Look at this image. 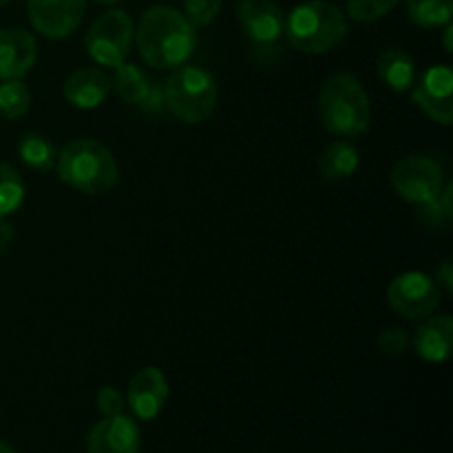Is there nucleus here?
Segmentation results:
<instances>
[{
	"label": "nucleus",
	"mask_w": 453,
	"mask_h": 453,
	"mask_svg": "<svg viewBox=\"0 0 453 453\" xmlns=\"http://www.w3.org/2000/svg\"><path fill=\"white\" fill-rule=\"evenodd\" d=\"M31 91L22 80H3L0 84V115L4 119H18L29 111Z\"/></svg>",
	"instance_id": "23"
},
{
	"label": "nucleus",
	"mask_w": 453,
	"mask_h": 453,
	"mask_svg": "<svg viewBox=\"0 0 453 453\" xmlns=\"http://www.w3.org/2000/svg\"><path fill=\"white\" fill-rule=\"evenodd\" d=\"M319 119L327 133L339 137H357L370 128V97L357 75L336 73L323 84Z\"/></svg>",
	"instance_id": "4"
},
{
	"label": "nucleus",
	"mask_w": 453,
	"mask_h": 453,
	"mask_svg": "<svg viewBox=\"0 0 453 453\" xmlns=\"http://www.w3.org/2000/svg\"><path fill=\"white\" fill-rule=\"evenodd\" d=\"M389 181L398 197L416 203V206L434 202L445 184L441 164L432 157H423V155H407V157L398 159L389 173Z\"/></svg>",
	"instance_id": "7"
},
{
	"label": "nucleus",
	"mask_w": 453,
	"mask_h": 453,
	"mask_svg": "<svg viewBox=\"0 0 453 453\" xmlns=\"http://www.w3.org/2000/svg\"><path fill=\"white\" fill-rule=\"evenodd\" d=\"M133 35H135V29H133L131 16L124 9H109L88 27L84 47H87L93 62L115 69L122 62H127L128 53H131Z\"/></svg>",
	"instance_id": "6"
},
{
	"label": "nucleus",
	"mask_w": 453,
	"mask_h": 453,
	"mask_svg": "<svg viewBox=\"0 0 453 453\" xmlns=\"http://www.w3.org/2000/svg\"><path fill=\"white\" fill-rule=\"evenodd\" d=\"M451 35H453V27H451V22H449V25H445V38H442V42H445V51H447V53L453 51Z\"/></svg>",
	"instance_id": "31"
},
{
	"label": "nucleus",
	"mask_w": 453,
	"mask_h": 453,
	"mask_svg": "<svg viewBox=\"0 0 453 453\" xmlns=\"http://www.w3.org/2000/svg\"><path fill=\"white\" fill-rule=\"evenodd\" d=\"M12 3V0H0V7H3V4H9Z\"/></svg>",
	"instance_id": "34"
},
{
	"label": "nucleus",
	"mask_w": 453,
	"mask_h": 453,
	"mask_svg": "<svg viewBox=\"0 0 453 453\" xmlns=\"http://www.w3.org/2000/svg\"><path fill=\"white\" fill-rule=\"evenodd\" d=\"M168 401L166 376L157 367H144L128 383L127 403L133 414L142 420L157 418Z\"/></svg>",
	"instance_id": "13"
},
{
	"label": "nucleus",
	"mask_w": 453,
	"mask_h": 453,
	"mask_svg": "<svg viewBox=\"0 0 453 453\" xmlns=\"http://www.w3.org/2000/svg\"><path fill=\"white\" fill-rule=\"evenodd\" d=\"M411 348L423 361L442 363L451 357L453 348V319L449 314H429L425 323L411 336Z\"/></svg>",
	"instance_id": "15"
},
{
	"label": "nucleus",
	"mask_w": 453,
	"mask_h": 453,
	"mask_svg": "<svg viewBox=\"0 0 453 453\" xmlns=\"http://www.w3.org/2000/svg\"><path fill=\"white\" fill-rule=\"evenodd\" d=\"M135 40L146 65L153 69H177L193 56L197 34L184 13L168 4H155L142 13Z\"/></svg>",
	"instance_id": "1"
},
{
	"label": "nucleus",
	"mask_w": 453,
	"mask_h": 453,
	"mask_svg": "<svg viewBox=\"0 0 453 453\" xmlns=\"http://www.w3.org/2000/svg\"><path fill=\"white\" fill-rule=\"evenodd\" d=\"M111 93V80L104 71L96 66H82L75 69L65 82V100L71 106L82 111L97 109L104 104Z\"/></svg>",
	"instance_id": "16"
},
{
	"label": "nucleus",
	"mask_w": 453,
	"mask_h": 453,
	"mask_svg": "<svg viewBox=\"0 0 453 453\" xmlns=\"http://www.w3.org/2000/svg\"><path fill=\"white\" fill-rule=\"evenodd\" d=\"M13 242H16V230L9 224L7 217H0V255L7 252L13 246Z\"/></svg>",
	"instance_id": "29"
},
{
	"label": "nucleus",
	"mask_w": 453,
	"mask_h": 453,
	"mask_svg": "<svg viewBox=\"0 0 453 453\" xmlns=\"http://www.w3.org/2000/svg\"><path fill=\"white\" fill-rule=\"evenodd\" d=\"M358 168V150L348 140H336L323 149L319 157V173L326 181H343Z\"/></svg>",
	"instance_id": "17"
},
{
	"label": "nucleus",
	"mask_w": 453,
	"mask_h": 453,
	"mask_svg": "<svg viewBox=\"0 0 453 453\" xmlns=\"http://www.w3.org/2000/svg\"><path fill=\"white\" fill-rule=\"evenodd\" d=\"M379 78L392 91L405 93L416 82V62L405 49H388L379 58Z\"/></svg>",
	"instance_id": "18"
},
{
	"label": "nucleus",
	"mask_w": 453,
	"mask_h": 453,
	"mask_svg": "<svg viewBox=\"0 0 453 453\" xmlns=\"http://www.w3.org/2000/svg\"><path fill=\"white\" fill-rule=\"evenodd\" d=\"M283 34L296 51L321 56L343 42L348 35V16L343 9L326 0H305L288 13Z\"/></svg>",
	"instance_id": "3"
},
{
	"label": "nucleus",
	"mask_w": 453,
	"mask_h": 453,
	"mask_svg": "<svg viewBox=\"0 0 453 453\" xmlns=\"http://www.w3.org/2000/svg\"><path fill=\"white\" fill-rule=\"evenodd\" d=\"M217 82L206 69L177 66L164 80V100L177 119L184 124H202L217 106Z\"/></svg>",
	"instance_id": "5"
},
{
	"label": "nucleus",
	"mask_w": 453,
	"mask_h": 453,
	"mask_svg": "<svg viewBox=\"0 0 453 453\" xmlns=\"http://www.w3.org/2000/svg\"><path fill=\"white\" fill-rule=\"evenodd\" d=\"M96 403L97 410L104 416H115L124 411V396L119 394V389L111 388V385H106V388H102L100 392H97Z\"/></svg>",
	"instance_id": "27"
},
{
	"label": "nucleus",
	"mask_w": 453,
	"mask_h": 453,
	"mask_svg": "<svg viewBox=\"0 0 453 453\" xmlns=\"http://www.w3.org/2000/svg\"><path fill=\"white\" fill-rule=\"evenodd\" d=\"M388 303L398 317L407 321H420L429 314L436 312L441 305V288L436 279L425 273H403L389 283L388 288Z\"/></svg>",
	"instance_id": "8"
},
{
	"label": "nucleus",
	"mask_w": 453,
	"mask_h": 453,
	"mask_svg": "<svg viewBox=\"0 0 453 453\" xmlns=\"http://www.w3.org/2000/svg\"><path fill=\"white\" fill-rule=\"evenodd\" d=\"M237 20L257 47L279 42L286 31V16L274 0H239Z\"/></svg>",
	"instance_id": "11"
},
{
	"label": "nucleus",
	"mask_w": 453,
	"mask_h": 453,
	"mask_svg": "<svg viewBox=\"0 0 453 453\" xmlns=\"http://www.w3.org/2000/svg\"><path fill=\"white\" fill-rule=\"evenodd\" d=\"M401 0H345L348 16L357 22H376L388 16Z\"/></svg>",
	"instance_id": "24"
},
{
	"label": "nucleus",
	"mask_w": 453,
	"mask_h": 453,
	"mask_svg": "<svg viewBox=\"0 0 453 453\" xmlns=\"http://www.w3.org/2000/svg\"><path fill=\"white\" fill-rule=\"evenodd\" d=\"M453 71L449 65H434L416 78L411 97L434 122L449 127L453 122Z\"/></svg>",
	"instance_id": "9"
},
{
	"label": "nucleus",
	"mask_w": 453,
	"mask_h": 453,
	"mask_svg": "<svg viewBox=\"0 0 453 453\" xmlns=\"http://www.w3.org/2000/svg\"><path fill=\"white\" fill-rule=\"evenodd\" d=\"M140 106L146 111V113H159V111L166 106V100H164V82H159V80H150L149 93H146V97L142 100Z\"/></svg>",
	"instance_id": "28"
},
{
	"label": "nucleus",
	"mask_w": 453,
	"mask_h": 453,
	"mask_svg": "<svg viewBox=\"0 0 453 453\" xmlns=\"http://www.w3.org/2000/svg\"><path fill=\"white\" fill-rule=\"evenodd\" d=\"M96 3H100V4H115V3H119V0H96Z\"/></svg>",
	"instance_id": "33"
},
{
	"label": "nucleus",
	"mask_w": 453,
	"mask_h": 453,
	"mask_svg": "<svg viewBox=\"0 0 453 453\" xmlns=\"http://www.w3.org/2000/svg\"><path fill=\"white\" fill-rule=\"evenodd\" d=\"M118 96L122 97L127 104H142V100L146 97L150 87V78L146 75V71H142L137 65H131V62H122L119 66H115V78L113 84Z\"/></svg>",
	"instance_id": "19"
},
{
	"label": "nucleus",
	"mask_w": 453,
	"mask_h": 453,
	"mask_svg": "<svg viewBox=\"0 0 453 453\" xmlns=\"http://www.w3.org/2000/svg\"><path fill=\"white\" fill-rule=\"evenodd\" d=\"M38 58V44L27 29H0V80H20Z\"/></svg>",
	"instance_id": "14"
},
{
	"label": "nucleus",
	"mask_w": 453,
	"mask_h": 453,
	"mask_svg": "<svg viewBox=\"0 0 453 453\" xmlns=\"http://www.w3.org/2000/svg\"><path fill=\"white\" fill-rule=\"evenodd\" d=\"M411 22L423 29H438L451 22L453 0H407Z\"/></svg>",
	"instance_id": "21"
},
{
	"label": "nucleus",
	"mask_w": 453,
	"mask_h": 453,
	"mask_svg": "<svg viewBox=\"0 0 453 453\" xmlns=\"http://www.w3.org/2000/svg\"><path fill=\"white\" fill-rule=\"evenodd\" d=\"M224 0H184V16L190 25L208 27L221 12Z\"/></svg>",
	"instance_id": "25"
},
{
	"label": "nucleus",
	"mask_w": 453,
	"mask_h": 453,
	"mask_svg": "<svg viewBox=\"0 0 453 453\" xmlns=\"http://www.w3.org/2000/svg\"><path fill=\"white\" fill-rule=\"evenodd\" d=\"M142 434L135 420L124 414L104 416L88 434V453H140Z\"/></svg>",
	"instance_id": "12"
},
{
	"label": "nucleus",
	"mask_w": 453,
	"mask_h": 453,
	"mask_svg": "<svg viewBox=\"0 0 453 453\" xmlns=\"http://www.w3.org/2000/svg\"><path fill=\"white\" fill-rule=\"evenodd\" d=\"M410 336H407V332L401 330V327H388V330L380 332L379 339H376L379 349L383 354H388V357H403V354L410 349Z\"/></svg>",
	"instance_id": "26"
},
{
	"label": "nucleus",
	"mask_w": 453,
	"mask_h": 453,
	"mask_svg": "<svg viewBox=\"0 0 453 453\" xmlns=\"http://www.w3.org/2000/svg\"><path fill=\"white\" fill-rule=\"evenodd\" d=\"M0 453H16L12 445H7V442H0Z\"/></svg>",
	"instance_id": "32"
},
{
	"label": "nucleus",
	"mask_w": 453,
	"mask_h": 453,
	"mask_svg": "<svg viewBox=\"0 0 453 453\" xmlns=\"http://www.w3.org/2000/svg\"><path fill=\"white\" fill-rule=\"evenodd\" d=\"M436 283H442L447 292L453 290V265L451 261H442L436 270Z\"/></svg>",
	"instance_id": "30"
},
{
	"label": "nucleus",
	"mask_w": 453,
	"mask_h": 453,
	"mask_svg": "<svg viewBox=\"0 0 453 453\" xmlns=\"http://www.w3.org/2000/svg\"><path fill=\"white\" fill-rule=\"evenodd\" d=\"M25 202V181L7 162H0V217H9Z\"/></svg>",
	"instance_id": "22"
},
{
	"label": "nucleus",
	"mask_w": 453,
	"mask_h": 453,
	"mask_svg": "<svg viewBox=\"0 0 453 453\" xmlns=\"http://www.w3.org/2000/svg\"><path fill=\"white\" fill-rule=\"evenodd\" d=\"M87 0H27L31 27L49 40L69 38L82 22Z\"/></svg>",
	"instance_id": "10"
},
{
	"label": "nucleus",
	"mask_w": 453,
	"mask_h": 453,
	"mask_svg": "<svg viewBox=\"0 0 453 453\" xmlns=\"http://www.w3.org/2000/svg\"><path fill=\"white\" fill-rule=\"evenodd\" d=\"M56 171L66 186L84 195L109 193L119 180L113 153L93 137L71 140L58 153Z\"/></svg>",
	"instance_id": "2"
},
{
	"label": "nucleus",
	"mask_w": 453,
	"mask_h": 453,
	"mask_svg": "<svg viewBox=\"0 0 453 453\" xmlns=\"http://www.w3.org/2000/svg\"><path fill=\"white\" fill-rule=\"evenodd\" d=\"M18 155L25 162V166L34 168L38 173H47L56 168L58 153L51 142L40 133H27L18 144Z\"/></svg>",
	"instance_id": "20"
}]
</instances>
